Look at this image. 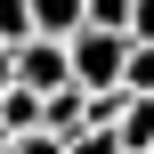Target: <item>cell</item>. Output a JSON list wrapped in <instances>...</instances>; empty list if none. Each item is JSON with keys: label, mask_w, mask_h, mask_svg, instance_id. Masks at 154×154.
Instances as JSON below:
<instances>
[{"label": "cell", "mask_w": 154, "mask_h": 154, "mask_svg": "<svg viewBox=\"0 0 154 154\" xmlns=\"http://www.w3.org/2000/svg\"><path fill=\"white\" fill-rule=\"evenodd\" d=\"M65 49H73V81L81 89H114L122 65H130V32L122 24H81V32H65Z\"/></svg>", "instance_id": "obj_1"}, {"label": "cell", "mask_w": 154, "mask_h": 154, "mask_svg": "<svg viewBox=\"0 0 154 154\" xmlns=\"http://www.w3.org/2000/svg\"><path fill=\"white\" fill-rule=\"evenodd\" d=\"M114 130H122V146H130V154L154 146V89H130V81H122V122H114Z\"/></svg>", "instance_id": "obj_2"}, {"label": "cell", "mask_w": 154, "mask_h": 154, "mask_svg": "<svg viewBox=\"0 0 154 154\" xmlns=\"http://www.w3.org/2000/svg\"><path fill=\"white\" fill-rule=\"evenodd\" d=\"M32 24L41 32H81L89 24V0H32Z\"/></svg>", "instance_id": "obj_3"}, {"label": "cell", "mask_w": 154, "mask_h": 154, "mask_svg": "<svg viewBox=\"0 0 154 154\" xmlns=\"http://www.w3.org/2000/svg\"><path fill=\"white\" fill-rule=\"evenodd\" d=\"M8 154H65V130H49V122H32V130H16Z\"/></svg>", "instance_id": "obj_4"}, {"label": "cell", "mask_w": 154, "mask_h": 154, "mask_svg": "<svg viewBox=\"0 0 154 154\" xmlns=\"http://www.w3.org/2000/svg\"><path fill=\"white\" fill-rule=\"evenodd\" d=\"M65 154H130V146H122V130H97V122H89V130L65 138Z\"/></svg>", "instance_id": "obj_5"}, {"label": "cell", "mask_w": 154, "mask_h": 154, "mask_svg": "<svg viewBox=\"0 0 154 154\" xmlns=\"http://www.w3.org/2000/svg\"><path fill=\"white\" fill-rule=\"evenodd\" d=\"M24 32H41V24H32V0H0V41L16 49Z\"/></svg>", "instance_id": "obj_6"}, {"label": "cell", "mask_w": 154, "mask_h": 154, "mask_svg": "<svg viewBox=\"0 0 154 154\" xmlns=\"http://www.w3.org/2000/svg\"><path fill=\"white\" fill-rule=\"evenodd\" d=\"M89 24H122L130 32V0H89Z\"/></svg>", "instance_id": "obj_7"}, {"label": "cell", "mask_w": 154, "mask_h": 154, "mask_svg": "<svg viewBox=\"0 0 154 154\" xmlns=\"http://www.w3.org/2000/svg\"><path fill=\"white\" fill-rule=\"evenodd\" d=\"M130 32H138V41H154V0H130Z\"/></svg>", "instance_id": "obj_8"}, {"label": "cell", "mask_w": 154, "mask_h": 154, "mask_svg": "<svg viewBox=\"0 0 154 154\" xmlns=\"http://www.w3.org/2000/svg\"><path fill=\"white\" fill-rule=\"evenodd\" d=\"M8 138H16V130H8V122H0V146H8Z\"/></svg>", "instance_id": "obj_9"}, {"label": "cell", "mask_w": 154, "mask_h": 154, "mask_svg": "<svg viewBox=\"0 0 154 154\" xmlns=\"http://www.w3.org/2000/svg\"><path fill=\"white\" fill-rule=\"evenodd\" d=\"M0 154H8V146H0Z\"/></svg>", "instance_id": "obj_10"}, {"label": "cell", "mask_w": 154, "mask_h": 154, "mask_svg": "<svg viewBox=\"0 0 154 154\" xmlns=\"http://www.w3.org/2000/svg\"><path fill=\"white\" fill-rule=\"evenodd\" d=\"M146 154H154V146H146Z\"/></svg>", "instance_id": "obj_11"}]
</instances>
